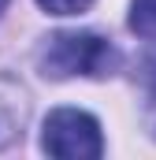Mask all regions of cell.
I'll use <instances>...</instances> for the list:
<instances>
[{
    "label": "cell",
    "mask_w": 156,
    "mask_h": 160,
    "mask_svg": "<svg viewBox=\"0 0 156 160\" xmlns=\"http://www.w3.org/2000/svg\"><path fill=\"white\" fill-rule=\"evenodd\" d=\"M119 67V52L115 45L100 34H52L41 48V71L48 78H104Z\"/></svg>",
    "instance_id": "obj_1"
},
{
    "label": "cell",
    "mask_w": 156,
    "mask_h": 160,
    "mask_svg": "<svg viewBox=\"0 0 156 160\" xmlns=\"http://www.w3.org/2000/svg\"><path fill=\"white\" fill-rule=\"evenodd\" d=\"M41 145H45L48 157H63V160H93V157L104 153L100 123L89 112H78V108H56V112H48Z\"/></svg>",
    "instance_id": "obj_2"
},
{
    "label": "cell",
    "mask_w": 156,
    "mask_h": 160,
    "mask_svg": "<svg viewBox=\"0 0 156 160\" xmlns=\"http://www.w3.org/2000/svg\"><path fill=\"white\" fill-rule=\"evenodd\" d=\"M130 30L138 38L156 41V0H134L130 4Z\"/></svg>",
    "instance_id": "obj_3"
},
{
    "label": "cell",
    "mask_w": 156,
    "mask_h": 160,
    "mask_svg": "<svg viewBox=\"0 0 156 160\" xmlns=\"http://www.w3.org/2000/svg\"><path fill=\"white\" fill-rule=\"evenodd\" d=\"M138 82H141V89H145V112H149V119H153V127H156V48L145 52V60H141V67H138Z\"/></svg>",
    "instance_id": "obj_4"
},
{
    "label": "cell",
    "mask_w": 156,
    "mask_h": 160,
    "mask_svg": "<svg viewBox=\"0 0 156 160\" xmlns=\"http://www.w3.org/2000/svg\"><path fill=\"white\" fill-rule=\"evenodd\" d=\"M48 15H82L93 0H37Z\"/></svg>",
    "instance_id": "obj_5"
},
{
    "label": "cell",
    "mask_w": 156,
    "mask_h": 160,
    "mask_svg": "<svg viewBox=\"0 0 156 160\" xmlns=\"http://www.w3.org/2000/svg\"><path fill=\"white\" fill-rule=\"evenodd\" d=\"M4 8H7V0H0V11H4Z\"/></svg>",
    "instance_id": "obj_6"
}]
</instances>
